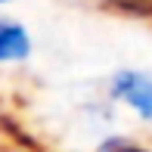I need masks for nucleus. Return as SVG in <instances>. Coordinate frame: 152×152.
Listing matches in <instances>:
<instances>
[{
    "label": "nucleus",
    "mask_w": 152,
    "mask_h": 152,
    "mask_svg": "<svg viewBox=\"0 0 152 152\" xmlns=\"http://www.w3.org/2000/svg\"><path fill=\"white\" fill-rule=\"evenodd\" d=\"M112 96L130 106L140 118L152 121V75L143 72H118L112 81Z\"/></svg>",
    "instance_id": "1"
},
{
    "label": "nucleus",
    "mask_w": 152,
    "mask_h": 152,
    "mask_svg": "<svg viewBox=\"0 0 152 152\" xmlns=\"http://www.w3.org/2000/svg\"><path fill=\"white\" fill-rule=\"evenodd\" d=\"M31 53V37L22 25L0 22V62H22Z\"/></svg>",
    "instance_id": "2"
},
{
    "label": "nucleus",
    "mask_w": 152,
    "mask_h": 152,
    "mask_svg": "<svg viewBox=\"0 0 152 152\" xmlns=\"http://www.w3.org/2000/svg\"><path fill=\"white\" fill-rule=\"evenodd\" d=\"M96 152H152V149L140 146L137 140H127V137H106Z\"/></svg>",
    "instance_id": "3"
},
{
    "label": "nucleus",
    "mask_w": 152,
    "mask_h": 152,
    "mask_svg": "<svg viewBox=\"0 0 152 152\" xmlns=\"http://www.w3.org/2000/svg\"><path fill=\"white\" fill-rule=\"evenodd\" d=\"M106 3H112L115 10L134 12V16H152V0H106Z\"/></svg>",
    "instance_id": "4"
}]
</instances>
